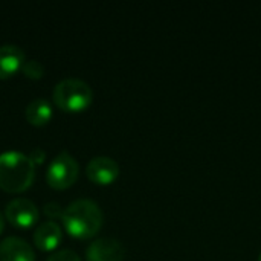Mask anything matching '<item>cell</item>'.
I'll return each mask as SVG.
<instances>
[{
    "label": "cell",
    "instance_id": "14",
    "mask_svg": "<svg viewBox=\"0 0 261 261\" xmlns=\"http://www.w3.org/2000/svg\"><path fill=\"white\" fill-rule=\"evenodd\" d=\"M43 211H44V214H46L49 219H52V220H54V219H61L64 208H63L60 203H57V202H49V203H46V205H44Z\"/></svg>",
    "mask_w": 261,
    "mask_h": 261
},
{
    "label": "cell",
    "instance_id": "2",
    "mask_svg": "<svg viewBox=\"0 0 261 261\" xmlns=\"http://www.w3.org/2000/svg\"><path fill=\"white\" fill-rule=\"evenodd\" d=\"M35 177V164L21 151H5L0 154V188L8 193L28 190Z\"/></svg>",
    "mask_w": 261,
    "mask_h": 261
},
{
    "label": "cell",
    "instance_id": "15",
    "mask_svg": "<svg viewBox=\"0 0 261 261\" xmlns=\"http://www.w3.org/2000/svg\"><path fill=\"white\" fill-rule=\"evenodd\" d=\"M29 158H31V161L34 162V164H43L44 162V159H46V153L41 150V148H35V150H32V153L29 154Z\"/></svg>",
    "mask_w": 261,
    "mask_h": 261
},
{
    "label": "cell",
    "instance_id": "17",
    "mask_svg": "<svg viewBox=\"0 0 261 261\" xmlns=\"http://www.w3.org/2000/svg\"><path fill=\"white\" fill-rule=\"evenodd\" d=\"M258 261H261V254H260V255H258Z\"/></svg>",
    "mask_w": 261,
    "mask_h": 261
},
{
    "label": "cell",
    "instance_id": "16",
    "mask_svg": "<svg viewBox=\"0 0 261 261\" xmlns=\"http://www.w3.org/2000/svg\"><path fill=\"white\" fill-rule=\"evenodd\" d=\"M3 229H5V217H3V214L0 213V234L3 232Z\"/></svg>",
    "mask_w": 261,
    "mask_h": 261
},
{
    "label": "cell",
    "instance_id": "6",
    "mask_svg": "<svg viewBox=\"0 0 261 261\" xmlns=\"http://www.w3.org/2000/svg\"><path fill=\"white\" fill-rule=\"evenodd\" d=\"M124 258H125L124 245L112 237L96 239L86 249L87 261H124Z\"/></svg>",
    "mask_w": 261,
    "mask_h": 261
},
{
    "label": "cell",
    "instance_id": "1",
    "mask_svg": "<svg viewBox=\"0 0 261 261\" xmlns=\"http://www.w3.org/2000/svg\"><path fill=\"white\" fill-rule=\"evenodd\" d=\"M61 222L69 236L86 240L99 232L104 216L96 202L90 199H78L64 208Z\"/></svg>",
    "mask_w": 261,
    "mask_h": 261
},
{
    "label": "cell",
    "instance_id": "12",
    "mask_svg": "<svg viewBox=\"0 0 261 261\" xmlns=\"http://www.w3.org/2000/svg\"><path fill=\"white\" fill-rule=\"evenodd\" d=\"M21 72L28 76V78H32V80H38L43 76L44 73V67L40 61L37 60H26L23 67H21Z\"/></svg>",
    "mask_w": 261,
    "mask_h": 261
},
{
    "label": "cell",
    "instance_id": "10",
    "mask_svg": "<svg viewBox=\"0 0 261 261\" xmlns=\"http://www.w3.org/2000/svg\"><path fill=\"white\" fill-rule=\"evenodd\" d=\"M24 52L15 44L0 46V80L12 76L15 72L21 70L24 64Z\"/></svg>",
    "mask_w": 261,
    "mask_h": 261
},
{
    "label": "cell",
    "instance_id": "11",
    "mask_svg": "<svg viewBox=\"0 0 261 261\" xmlns=\"http://www.w3.org/2000/svg\"><path fill=\"white\" fill-rule=\"evenodd\" d=\"M24 116L32 125H44L52 118V104L44 98H35L26 106Z\"/></svg>",
    "mask_w": 261,
    "mask_h": 261
},
{
    "label": "cell",
    "instance_id": "13",
    "mask_svg": "<svg viewBox=\"0 0 261 261\" xmlns=\"http://www.w3.org/2000/svg\"><path fill=\"white\" fill-rule=\"evenodd\" d=\"M47 261H81V258L78 257L76 252L70 251V249H61L57 251L55 254H52Z\"/></svg>",
    "mask_w": 261,
    "mask_h": 261
},
{
    "label": "cell",
    "instance_id": "7",
    "mask_svg": "<svg viewBox=\"0 0 261 261\" xmlns=\"http://www.w3.org/2000/svg\"><path fill=\"white\" fill-rule=\"evenodd\" d=\"M86 174L96 185H110L119 176V165L109 156H96L86 167Z\"/></svg>",
    "mask_w": 261,
    "mask_h": 261
},
{
    "label": "cell",
    "instance_id": "3",
    "mask_svg": "<svg viewBox=\"0 0 261 261\" xmlns=\"http://www.w3.org/2000/svg\"><path fill=\"white\" fill-rule=\"evenodd\" d=\"M54 102L64 112H81L87 109L93 99L90 86L78 78L61 80L52 93Z\"/></svg>",
    "mask_w": 261,
    "mask_h": 261
},
{
    "label": "cell",
    "instance_id": "9",
    "mask_svg": "<svg viewBox=\"0 0 261 261\" xmlns=\"http://www.w3.org/2000/svg\"><path fill=\"white\" fill-rule=\"evenodd\" d=\"M32 239H34V245L40 251H44V252L54 251L57 249V246L60 245L63 239L61 228L54 220H46L35 228Z\"/></svg>",
    "mask_w": 261,
    "mask_h": 261
},
{
    "label": "cell",
    "instance_id": "5",
    "mask_svg": "<svg viewBox=\"0 0 261 261\" xmlns=\"http://www.w3.org/2000/svg\"><path fill=\"white\" fill-rule=\"evenodd\" d=\"M38 208L35 206V203H32L28 199L18 197L11 200L6 208H5V217L6 220L20 229H28L31 226H34L38 220Z\"/></svg>",
    "mask_w": 261,
    "mask_h": 261
},
{
    "label": "cell",
    "instance_id": "8",
    "mask_svg": "<svg viewBox=\"0 0 261 261\" xmlns=\"http://www.w3.org/2000/svg\"><path fill=\"white\" fill-rule=\"evenodd\" d=\"M0 261H35V254L26 240L6 237L0 242Z\"/></svg>",
    "mask_w": 261,
    "mask_h": 261
},
{
    "label": "cell",
    "instance_id": "4",
    "mask_svg": "<svg viewBox=\"0 0 261 261\" xmlns=\"http://www.w3.org/2000/svg\"><path fill=\"white\" fill-rule=\"evenodd\" d=\"M78 174L80 165L75 158L67 151H61L50 161L46 171V180L49 187L55 190H66L76 182Z\"/></svg>",
    "mask_w": 261,
    "mask_h": 261
}]
</instances>
